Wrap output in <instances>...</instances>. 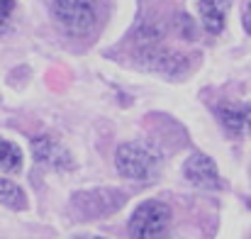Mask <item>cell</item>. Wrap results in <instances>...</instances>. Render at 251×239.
I'll list each match as a JSON object with an SVG mask.
<instances>
[{
    "mask_svg": "<svg viewBox=\"0 0 251 239\" xmlns=\"http://www.w3.org/2000/svg\"><path fill=\"white\" fill-rule=\"evenodd\" d=\"M115 166L125 178L132 181H154L161 168V157L156 149L139 144V142H125L115 152Z\"/></svg>",
    "mask_w": 251,
    "mask_h": 239,
    "instance_id": "obj_1",
    "label": "cell"
},
{
    "mask_svg": "<svg viewBox=\"0 0 251 239\" xmlns=\"http://www.w3.org/2000/svg\"><path fill=\"white\" fill-rule=\"evenodd\" d=\"M171 225V210L159 200L142 203L129 217V235L134 239H164Z\"/></svg>",
    "mask_w": 251,
    "mask_h": 239,
    "instance_id": "obj_2",
    "label": "cell"
},
{
    "mask_svg": "<svg viewBox=\"0 0 251 239\" xmlns=\"http://www.w3.org/2000/svg\"><path fill=\"white\" fill-rule=\"evenodd\" d=\"M51 12H54L56 22L69 34H76V37L88 34L98 20L93 0H54Z\"/></svg>",
    "mask_w": 251,
    "mask_h": 239,
    "instance_id": "obj_3",
    "label": "cell"
},
{
    "mask_svg": "<svg viewBox=\"0 0 251 239\" xmlns=\"http://www.w3.org/2000/svg\"><path fill=\"white\" fill-rule=\"evenodd\" d=\"M137 61L142 69L164 74V76H180L188 69V59L166 49L161 42H151V44H137Z\"/></svg>",
    "mask_w": 251,
    "mask_h": 239,
    "instance_id": "obj_4",
    "label": "cell"
},
{
    "mask_svg": "<svg viewBox=\"0 0 251 239\" xmlns=\"http://www.w3.org/2000/svg\"><path fill=\"white\" fill-rule=\"evenodd\" d=\"M122 203H125V193L115 188L85 190V193H76L74 198V205L78 212H83V217H105L117 208H122Z\"/></svg>",
    "mask_w": 251,
    "mask_h": 239,
    "instance_id": "obj_5",
    "label": "cell"
},
{
    "mask_svg": "<svg viewBox=\"0 0 251 239\" xmlns=\"http://www.w3.org/2000/svg\"><path fill=\"white\" fill-rule=\"evenodd\" d=\"M183 173L195 188H202V190L222 188V178H220L217 163L210 157H205V154H190L185 166H183Z\"/></svg>",
    "mask_w": 251,
    "mask_h": 239,
    "instance_id": "obj_6",
    "label": "cell"
},
{
    "mask_svg": "<svg viewBox=\"0 0 251 239\" xmlns=\"http://www.w3.org/2000/svg\"><path fill=\"white\" fill-rule=\"evenodd\" d=\"M32 154H34V159L39 161L42 166H47L51 171H71L74 168L71 154L56 139H51L47 134L32 139Z\"/></svg>",
    "mask_w": 251,
    "mask_h": 239,
    "instance_id": "obj_7",
    "label": "cell"
},
{
    "mask_svg": "<svg viewBox=\"0 0 251 239\" xmlns=\"http://www.w3.org/2000/svg\"><path fill=\"white\" fill-rule=\"evenodd\" d=\"M217 120L222 130L232 137L251 134V103H220L217 105Z\"/></svg>",
    "mask_w": 251,
    "mask_h": 239,
    "instance_id": "obj_8",
    "label": "cell"
},
{
    "mask_svg": "<svg viewBox=\"0 0 251 239\" xmlns=\"http://www.w3.org/2000/svg\"><path fill=\"white\" fill-rule=\"evenodd\" d=\"M229 5H232V0H200L202 27L210 34H220L225 29V20H227Z\"/></svg>",
    "mask_w": 251,
    "mask_h": 239,
    "instance_id": "obj_9",
    "label": "cell"
},
{
    "mask_svg": "<svg viewBox=\"0 0 251 239\" xmlns=\"http://www.w3.org/2000/svg\"><path fill=\"white\" fill-rule=\"evenodd\" d=\"M0 205L10 208V210H25L27 208V200H25V190L12 183V181H5L0 178Z\"/></svg>",
    "mask_w": 251,
    "mask_h": 239,
    "instance_id": "obj_10",
    "label": "cell"
},
{
    "mask_svg": "<svg viewBox=\"0 0 251 239\" xmlns=\"http://www.w3.org/2000/svg\"><path fill=\"white\" fill-rule=\"evenodd\" d=\"M0 168L2 171H20L22 168V152L17 144L0 139Z\"/></svg>",
    "mask_w": 251,
    "mask_h": 239,
    "instance_id": "obj_11",
    "label": "cell"
},
{
    "mask_svg": "<svg viewBox=\"0 0 251 239\" xmlns=\"http://www.w3.org/2000/svg\"><path fill=\"white\" fill-rule=\"evenodd\" d=\"M176 20H178V22H176L178 34H180L183 39H193V37H195V22L190 20V15H178Z\"/></svg>",
    "mask_w": 251,
    "mask_h": 239,
    "instance_id": "obj_12",
    "label": "cell"
},
{
    "mask_svg": "<svg viewBox=\"0 0 251 239\" xmlns=\"http://www.w3.org/2000/svg\"><path fill=\"white\" fill-rule=\"evenodd\" d=\"M12 7H15V0H0V20H2V22H7Z\"/></svg>",
    "mask_w": 251,
    "mask_h": 239,
    "instance_id": "obj_13",
    "label": "cell"
},
{
    "mask_svg": "<svg viewBox=\"0 0 251 239\" xmlns=\"http://www.w3.org/2000/svg\"><path fill=\"white\" fill-rule=\"evenodd\" d=\"M242 20H244V29H247V34H251V2H247Z\"/></svg>",
    "mask_w": 251,
    "mask_h": 239,
    "instance_id": "obj_14",
    "label": "cell"
},
{
    "mask_svg": "<svg viewBox=\"0 0 251 239\" xmlns=\"http://www.w3.org/2000/svg\"><path fill=\"white\" fill-rule=\"evenodd\" d=\"M5 29H7V22H2V20H0V34H2Z\"/></svg>",
    "mask_w": 251,
    "mask_h": 239,
    "instance_id": "obj_15",
    "label": "cell"
},
{
    "mask_svg": "<svg viewBox=\"0 0 251 239\" xmlns=\"http://www.w3.org/2000/svg\"><path fill=\"white\" fill-rule=\"evenodd\" d=\"M78 239H105V237H78Z\"/></svg>",
    "mask_w": 251,
    "mask_h": 239,
    "instance_id": "obj_16",
    "label": "cell"
}]
</instances>
